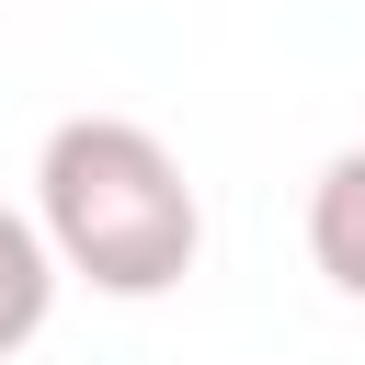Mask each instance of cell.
<instances>
[{
  "mask_svg": "<svg viewBox=\"0 0 365 365\" xmlns=\"http://www.w3.org/2000/svg\"><path fill=\"white\" fill-rule=\"evenodd\" d=\"M308 262H319L342 297H365V148H342V160L308 182Z\"/></svg>",
  "mask_w": 365,
  "mask_h": 365,
  "instance_id": "cell-2",
  "label": "cell"
},
{
  "mask_svg": "<svg viewBox=\"0 0 365 365\" xmlns=\"http://www.w3.org/2000/svg\"><path fill=\"white\" fill-rule=\"evenodd\" d=\"M34 240L91 297H160L205 251V205L137 114H68L34 160Z\"/></svg>",
  "mask_w": 365,
  "mask_h": 365,
  "instance_id": "cell-1",
  "label": "cell"
},
{
  "mask_svg": "<svg viewBox=\"0 0 365 365\" xmlns=\"http://www.w3.org/2000/svg\"><path fill=\"white\" fill-rule=\"evenodd\" d=\"M46 308H57V262H46L34 217L0 205V354H23V342L46 331Z\"/></svg>",
  "mask_w": 365,
  "mask_h": 365,
  "instance_id": "cell-3",
  "label": "cell"
}]
</instances>
